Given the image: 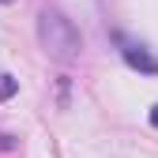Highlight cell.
Returning a JSON list of instances; mask_svg holds the SVG:
<instances>
[{
	"label": "cell",
	"instance_id": "obj_1",
	"mask_svg": "<svg viewBox=\"0 0 158 158\" xmlns=\"http://www.w3.org/2000/svg\"><path fill=\"white\" fill-rule=\"evenodd\" d=\"M38 42H42V49L53 60H60V64L75 60V56L83 53V34H79V27L60 8H42V15H38Z\"/></svg>",
	"mask_w": 158,
	"mask_h": 158
},
{
	"label": "cell",
	"instance_id": "obj_2",
	"mask_svg": "<svg viewBox=\"0 0 158 158\" xmlns=\"http://www.w3.org/2000/svg\"><path fill=\"white\" fill-rule=\"evenodd\" d=\"M113 42L121 45V56H124V64H128L132 72L158 75V56H151V49H147V45L132 42V38H124V34H113Z\"/></svg>",
	"mask_w": 158,
	"mask_h": 158
},
{
	"label": "cell",
	"instance_id": "obj_3",
	"mask_svg": "<svg viewBox=\"0 0 158 158\" xmlns=\"http://www.w3.org/2000/svg\"><path fill=\"white\" fill-rule=\"evenodd\" d=\"M15 90H19V79H15L11 72H4V68H0V102H8Z\"/></svg>",
	"mask_w": 158,
	"mask_h": 158
},
{
	"label": "cell",
	"instance_id": "obj_4",
	"mask_svg": "<svg viewBox=\"0 0 158 158\" xmlns=\"http://www.w3.org/2000/svg\"><path fill=\"white\" fill-rule=\"evenodd\" d=\"M15 147V139H11V135H4V132H0V151H11Z\"/></svg>",
	"mask_w": 158,
	"mask_h": 158
},
{
	"label": "cell",
	"instance_id": "obj_5",
	"mask_svg": "<svg viewBox=\"0 0 158 158\" xmlns=\"http://www.w3.org/2000/svg\"><path fill=\"white\" fill-rule=\"evenodd\" d=\"M151 124H154V128H158V106H154V109H151Z\"/></svg>",
	"mask_w": 158,
	"mask_h": 158
}]
</instances>
